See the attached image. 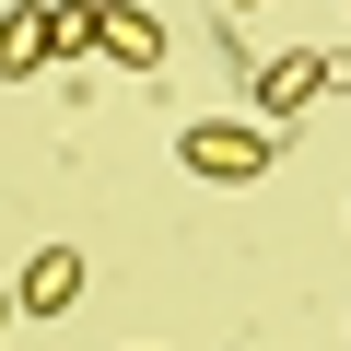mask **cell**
Segmentation results:
<instances>
[{"label": "cell", "mask_w": 351, "mask_h": 351, "mask_svg": "<svg viewBox=\"0 0 351 351\" xmlns=\"http://www.w3.org/2000/svg\"><path fill=\"white\" fill-rule=\"evenodd\" d=\"M176 164L211 176V188H246V176L281 164V129L269 117H188V129H176Z\"/></svg>", "instance_id": "obj_1"}, {"label": "cell", "mask_w": 351, "mask_h": 351, "mask_svg": "<svg viewBox=\"0 0 351 351\" xmlns=\"http://www.w3.org/2000/svg\"><path fill=\"white\" fill-rule=\"evenodd\" d=\"M59 12H71V47H94L117 71H164V24L141 0H59Z\"/></svg>", "instance_id": "obj_2"}, {"label": "cell", "mask_w": 351, "mask_h": 351, "mask_svg": "<svg viewBox=\"0 0 351 351\" xmlns=\"http://www.w3.org/2000/svg\"><path fill=\"white\" fill-rule=\"evenodd\" d=\"M339 82H351V59H316V47H293V59H258V71H246V94H258V117H269V129H281V117H304V106H316V94H339Z\"/></svg>", "instance_id": "obj_3"}, {"label": "cell", "mask_w": 351, "mask_h": 351, "mask_svg": "<svg viewBox=\"0 0 351 351\" xmlns=\"http://www.w3.org/2000/svg\"><path fill=\"white\" fill-rule=\"evenodd\" d=\"M59 47H71V12H59V0H12V12H0V82H36Z\"/></svg>", "instance_id": "obj_4"}, {"label": "cell", "mask_w": 351, "mask_h": 351, "mask_svg": "<svg viewBox=\"0 0 351 351\" xmlns=\"http://www.w3.org/2000/svg\"><path fill=\"white\" fill-rule=\"evenodd\" d=\"M12 293H24V316H71L82 304V246H36Z\"/></svg>", "instance_id": "obj_5"}, {"label": "cell", "mask_w": 351, "mask_h": 351, "mask_svg": "<svg viewBox=\"0 0 351 351\" xmlns=\"http://www.w3.org/2000/svg\"><path fill=\"white\" fill-rule=\"evenodd\" d=\"M12 304H24V293H0V328H12Z\"/></svg>", "instance_id": "obj_6"}, {"label": "cell", "mask_w": 351, "mask_h": 351, "mask_svg": "<svg viewBox=\"0 0 351 351\" xmlns=\"http://www.w3.org/2000/svg\"><path fill=\"white\" fill-rule=\"evenodd\" d=\"M234 12H258V0H234Z\"/></svg>", "instance_id": "obj_7"}]
</instances>
